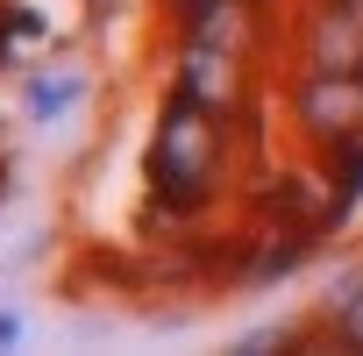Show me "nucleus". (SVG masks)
Returning a JSON list of instances; mask_svg holds the SVG:
<instances>
[{
  "mask_svg": "<svg viewBox=\"0 0 363 356\" xmlns=\"http://www.w3.org/2000/svg\"><path fill=\"white\" fill-rule=\"evenodd\" d=\"M214 150H221L214 121L186 107V114H178V121L164 128V150H157V171H164V186H171V193H200L207 178H214Z\"/></svg>",
  "mask_w": 363,
  "mask_h": 356,
  "instance_id": "nucleus-1",
  "label": "nucleus"
},
{
  "mask_svg": "<svg viewBox=\"0 0 363 356\" xmlns=\"http://www.w3.org/2000/svg\"><path fill=\"white\" fill-rule=\"evenodd\" d=\"M299 121L313 128V135H356L363 128V79H349V72H313L306 79V93H299Z\"/></svg>",
  "mask_w": 363,
  "mask_h": 356,
  "instance_id": "nucleus-2",
  "label": "nucleus"
}]
</instances>
